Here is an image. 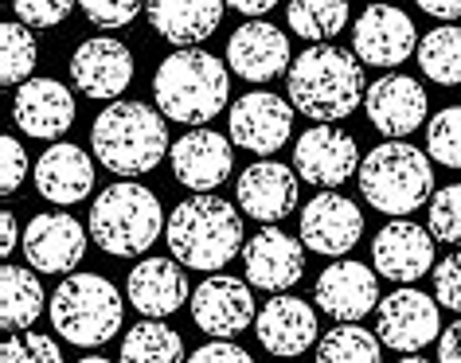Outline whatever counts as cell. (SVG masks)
I'll return each mask as SVG.
<instances>
[{"instance_id":"1","label":"cell","mask_w":461,"mask_h":363,"mask_svg":"<svg viewBox=\"0 0 461 363\" xmlns=\"http://www.w3.org/2000/svg\"><path fill=\"white\" fill-rule=\"evenodd\" d=\"M285 90L297 113L313 118L317 126H337L364 102V71L352 51L332 43H313L285 71Z\"/></svg>"},{"instance_id":"2","label":"cell","mask_w":461,"mask_h":363,"mask_svg":"<svg viewBox=\"0 0 461 363\" xmlns=\"http://www.w3.org/2000/svg\"><path fill=\"white\" fill-rule=\"evenodd\" d=\"M90 149L113 176H145L172 153L165 113L145 106V102H110L95 118L90 129Z\"/></svg>"},{"instance_id":"3","label":"cell","mask_w":461,"mask_h":363,"mask_svg":"<svg viewBox=\"0 0 461 363\" xmlns=\"http://www.w3.org/2000/svg\"><path fill=\"white\" fill-rule=\"evenodd\" d=\"M165 243L172 258L188 270H223L243 243V215L212 191H195L168 215Z\"/></svg>"},{"instance_id":"4","label":"cell","mask_w":461,"mask_h":363,"mask_svg":"<svg viewBox=\"0 0 461 363\" xmlns=\"http://www.w3.org/2000/svg\"><path fill=\"white\" fill-rule=\"evenodd\" d=\"M157 110L168 121L203 129L230 98V75L212 51H172L153 78Z\"/></svg>"},{"instance_id":"5","label":"cell","mask_w":461,"mask_h":363,"mask_svg":"<svg viewBox=\"0 0 461 363\" xmlns=\"http://www.w3.org/2000/svg\"><path fill=\"white\" fill-rule=\"evenodd\" d=\"M168 226L160 199L137 180L110 184L90 208V238L113 258H137L160 238Z\"/></svg>"},{"instance_id":"6","label":"cell","mask_w":461,"mask_h":363,"mask_svg":"<svg viewBox=\"0 0 461 363\" xmlns=\"http://www.w3.org/2000/svg\"><path fill=\"white\" fill-rule=\"evenodd\" d=\"M360 191L375 211L384 215H402L419 211L426 196H434V168L426 161L422 149H414L407 141H387L375 145L360 164Z\"/></svg>"},{"instance_id":"7","label":"cell","mask_w":461,"mask_h":363,"mask_svg":"<svg viewBox=\"0 0 461 363\" xmlns=\"http://www.w3.org/2000/svg\"><path fill=\"white\" fill-rule=\"evenodd\" d=\"M125 301L102 274H67L51 293V324L67 344L98 348L122 328Z\"/></svg>"},{"instance_id":"8","label":"cell","mask_w":461,"mask_h":363,"mask_svg":"<svg viewBox=\"0 0 461 363\" xmlns=\"http://www.w3.org/2000/svg\"><path fill=\"white\" fill-rule=\"evenodd\" d=\"M419 51L414 20L395 4H367L352 28V55L364 66H399Z\"/></svg>"},{"instance_id":"9","label":"cell","mask_w":461,"mask_h":363,"mask_svg":"<svg viewBox=\"0 0 461 363\" xmlns=\"http://www.w3.org/2000/svg\"><path fill=\"white\" fill-rule=\"evenodd\" d=\"M188 305H192V321L200 324V332L215 336V340H230L258 321L255 297H250V281H239L230 274L203 278Z\"/></svg>"},{"instance_id":"10","label":"cell","mask_w":461,"mask_h":363,"mask_svg":"<svg viewBox=\"0 0 461 363\" xmlns=\"http://www.w3.org/2000/svg\"><path fill=\"white\" fill-rule=\"evenodd\" d=\"M294 168L305 184L337 191L344 180L360 173V149L340 126H313L294 145Z\"/></svg>"},{"instance_id":"11","label":"cell","mask_w":461,"mask_h":363,"mask_svg":"<svg viewBox=\"0 0 461 363\" xmlns=\"http://www.w3.org/2000/svg\"><path fill=\"white\" fill-rule=\"evenodd\" d=\"M294 133V102L270 90H250L230 106V141L258 156H274Z\"/></svg>"},{"instance_id":"12","label":"cell","mask_w":461,"mask_h":363,"mask_svg":"<svg viewBox=\"0 0 461 363\" xmlns=\"http://www.w3.org/2000/svg\"><path fill=\"white\" fill-rule=\"evenodd\" d=\"M71 83L83 90V98L118 102L125 86L133 83V55L122 40L95 36L83 40L71 55Z\"/></svg>"},{"instance_id":"13","label":"cell","mask_w":461,"mask_h":363,"mask_svg":"<svg viewBox=\"0 0 461 363\" xmlns=\"http://www.w3.org/2000/svg\"><path fill=\"white\" fill-rule=\"evenodd\" d=\"M364 238V211L340 191H321L302 208V243L313 254L340 258Z\"/></svg>"},{"instance_id":"14","label":"cell","mask_w":461,"mask_h":363,"mask_svg":"<svg viewBox=\"0 0 461 363\" xmlns=\"http://www.w3.org/2000/svg\"><path fill=\"white\" fill-rule=\"evenodd\" d=\"M375 332L379 344L395 348V351H419L430 340L442 336V316H438V301L426 297L419 289H395L391 297L379 301L375 316Z\"/></svg>"},{"instance_id":"15","label":"cell","mask_w":461,"mask_h":363,"mask_svg":"<svg viewBox=\"0 0 461 363\" xmlns=\"http://www.w3.org/2000/svg\"><path fill=\"white\" fill-rule=\"evenodd\" d=\"M86 254V231L75 215L43 211L24 231V258L40 274H71Z\"/></svg>"},{"instance_id":"16","label":"cell","mask_w":461,"mask_h":363,"mask_svg":"<svg viewBox=\"0 0 461 363\" xmlns=\"http://www.w3.org/2000/svg\"><path fill=\"white\" fill-rule=\"evenodd\" d=\"M313 301L321 305V313H329L332 321L356 324L360 316L379 309V278L375 270H367L364 262H332L329 270H321Z\"/></svg>"},{"instance_id":"17","label":"cell","mask_w":461,"mask_h":363,"mask_svg":"<svg viewBox=\"0 0 461 363\" xmlns=\"http://www.w3.org/2000/svg\"><path fill=\"white\" fill-rule=\"evenodd\" d=\"M364 110H367V121L387 141H399L426 121V90L407 75H384L367 86Z\"/></svg>"},{"instance_id":"18","label":"cell","mask_w":461,"mask_h":363,"mask_svg":"<svg viewBox=\"0 0 461 363\" xmlns=\"http://www.w3.org/2000/svg\"><path fill=\"white\" fill-rule=\"evenodd\" d=\"M372 266L375 274L411 286V281L426 278V270L434 266V235L411 219L387 223L372 243Z\"/></svg>"},{"instance_id":"19","label":"cell","mask_w":461,"mask_h":363,"mask_svg":"<svg viewBox=\"0 0 461 363\" xmlns=\"http://www.w3.org/2000/svg\"><path fill=\"white\" fill-rule=\"evenodd\" d=\"M227 63L247 83H270V78H278L282 71L294 66L290 40L270 20H250L227 40Z\"/></svg>"},{"instance_id":"20","label":"cell","mask_w":461,"mask_h":363,"mask_svg":"<svg viewBox=\"0 0 461 363\" xmlns=\"http://www.w3.org/2000/svg\"><path fill=\"white\" fill-rule=\"evenodd\" d=\"M243 266L247 281L267 293H282L305 274V251L297 238H290L278 226H262L255 238H247L243 246Z\"/></svg>"},{"instance_id":"21","label":"cell","mask_w":461,"mask_h":363,"mask_svg":"<svg viewBox=\"0 0 461 363\" xmlns=\"http://www.w3.org/2000/svg\"><path fill=\"white\" fill-rule=\"evenodd\" d=\"M172 161V176L180 180L184 188L192 191H215L235 168V153H230V141L215 129H192L172 145L168 153Z\"/></svg>"},{"instance_id":"22","label":"cell","mask_w":461,"mask_h":363,"mask_svg":"<svg viewBox=\"0 0 461 363\" xmlns=\"http://www.w3.org/2000/svg\"><path fill=\"white\" fill-rule=\"evenodd\" d=\"M255 336L270 356H302L305 348L317 344V313L313 305L294 297V293H278L258 309Z\"/></svg>"},{"instance_id":"23","label":"cell","mask_w":461,"mask_h":363,"mask_svg":"<svg viewBox=\"0 0 461 363\" xmlns=\"http://www.w3.org/2000/svg\"><path fill=\"white\" fill-rule=\"evenodd\" d=\"M239 208L258 223H282L297 208V176L282 161H255L239 173Z\"/></svg>"},{"instance_id":"24","label":"cell","mask_w":461,"mask_h":363,"mask_svg":"<svg viewBox=\"0 0 461 363\" xmlns=\"http://www.w3.org/2000/svg\"><path fill=\"white\" fill-rule=\"evenodd\" d=\"M13 118L28 137L55 141L71 129L75 121V98L71 90L55 78H28L13 98Z\"/></svg>"},{"instance_id":"25","label":"cell","mask_w":461,"mask_h":363,"mask_svg":"<svg viewBox=\"0 0 461 363\" xmlns=\"http://www.w3.org/2000/svg\"><path fill=\"white\" fill-rule=\"evenodd\" d=\"M125 297H130V305L145 321H160V316L176 313L192 297L188 274L180 270L176 258H145V262H137L130 270Z\"/></svg>"},{"instance_id":"26","label":"cell","mask_w":461,"mask_h":363,"mask_svg":"<svg viewBox=\"0 0 461 363\" xmlns=\"http://www.w3.org/2000/svg\"><path fill=\"white\" fill-rule=\"evenodd\" d=\"M227 0H149L145 16L160 40L172 48H195L207 36H215L219 20H223Z\"/></svg>"},{"instance_id":"27","label":"cell","mask_w":461,"mask_h":363,"mask_svg":"<svg viewBox=\"0 0 461 363\" xmlns=\"http://www.w3.org/2000/svg\"><path fill=\"white\" fill-rule=\"evenodd\" d=\"M95 188V161L78 145H48L36 161V191L43 199L59 203H78Z\"/></svg>"},{"instance_id":"28","label":"cell","mask_w":461,"mask_h":363,"mask_svg":"<svg viewBox=\"0 0 461 363\" xmlns=\"http://www.w3.org/2000/svg\"><path fill=\"white\" fill-rule=\"evenodd\" d=\"M43 286L32 270L5 266L0 270V328L16 332V328H32L43 313Z\"/></svg>"},{"instance_id":"29","label":"cell","mask_w":461,"mask_h":363,"mask_svg":"<svg viewBox=\"0 0 461 363\" xmlns=\"http://www.w3.org/2000/svg\"><path fill=\"white\" fill-rule=\"evenodd\" d=\"M118 363H184V340L176 328L160 321H141L125 332Z\"/></svg>"},{"instance_id":"30","label":"cell","mask_w":461,"mask_h":363,"mask_svg":"<svg viewBox=\"0 0 461 363\" xmlns=\"http://www.w3.org/2000/svg\"><path fill=\"white\" fill-rule=\"evenodd\" d=\"M414 55H419V66L430 83L461 86V24H442L426 31Z\"/></svg>"},{"instance_id":"31","label":"cell","mask_w":461,"mask_h":363,"mask_svg":"<svg viewBox=\"0 0 461 363\" xmlns=\"http://www.w3.org/2000/svg\"><path fill=\"white\" fill-rule=\"evenodd\" d=\"M285 20L302 40L325 43L340 36L344 24H348V0H290Z\"/></svg>"},{"instance_id":"32","label":"cell","mask_w":461,"mask_h":363,"mask_svg":"<svg viewBox=\"0 0 461 363\" xmlns=\"http://www.w3.org/2000/svg\"><path fill=\"white\" fill-rule=\"evenodd\" d=\"M36 59H40V48H36L32 28L20 24V20H8V24L0 28V83L24 86L28 75L36 71Z\"/></svg>"},{"instance_id":"33","label":"cell","mask_w":461,"mask_h":363,"mask_svg":"<svg viewBox=\"0 0 461 363\" xmlns=\"http://www.w3.org/2000/svg\"><path fill=\"white\" fill-rule=\"evenodd\" d=\"M317 363H379V336L364 324H337L317 340Z\"/></svg>"},{"instance_id":"34","label":"cell","mask_w":461,"mask_h":363,"mask_svg":"<svg viewBox=\"0 0 461 363\" xmlns=\"http://www.w3.org/2000/svg\"><path fill=\"white\" fill-rule=\"evenodd\" d=\"M426 153L446 168H461V106H446L426 126Z\"/></svg>"},{"instance_id":"35","label":"cell","mask_w":461,"mask_h":363,"mask_svg":"<svg viewBox=\"0 0 461 363\" xmlns=\"http://www.w3.org/2000/svg\"><path fill=\"white\" fill-rule=\"evenodd\" d=\"M430 235L434 243H449V246H461V184H449V188H438L434 199H430Z\"/></svg>"},{"instance_id":"36","label":"cell","mask_w":461,"mask_h":363,"mask_svg":"<svg viewBox=\"0 0 461 363\" xmlns=\"http://www.w3.org/2000/svg\"><path fill=\"white\" fill-rule=\"evenodd\" d=\"M0 363H63V351L43 332H13L0 348Z\"/></svg>"},{"instance_id":"37","label":"cell","mask_w":461,"mask_h":363,"mask_svg":"<svg viewBox=\"0 0 461 363\" xmlns=\"http://www.w3.org/2000/svg\"><path fill=\"white\" fill-rule=\"evenodd\" d=\"M141 4H149V0H78V8L86 13V20L98 24V28L133 24L137 13H141Z\"/></svg>"},{"instance_id":"38","label":"cell","mask_w":461,"mask_h":363,"mask_svg":"<svg viewBox=\"0 0 461 363\" xmlns=\"http://www.w3.org/2000/svg\"><path fill=\"white\" fill-rule=\"evenodd\" d=\"M78 0H13V13L28 28H55L71 16Z\"/></svg>"},{"instance_id":"39","label":"cell","mask_w":461,"mask_h":363,"mask_svg":"<svg viewBox=\"0 0 461 363\" xmlns=\"http://www.w3.org/2000/svg\"><path fill=\"white\" fill-rule=\"evenodd\" d=\"M434 301L461 313V251L434 266Z\"/></svg>"},{"instance_id":"40","label":"cell","mask_w":461,"mask_h":363,"mask_svg":"<svg viewBox=\"0 0 461 363\" xmlns=\"http://www.w3.org/2000/svg\"><path fill=\"white\" fill-rule=\"evenodd\" d=\"M28 176V153L16 137H0V191L13 196Z\"/></svg>"},{"instance_id":"41","label":"cell","mask_w":461,"mask_h":363,"mask_svg":"<svg viewBox=\"0 0 461 363\" xmlns=\"http://www.w3.org/2000/svg\"><path fill=\"white\" fill-rule=\"evenodd\" d=\"M188 363H255V359H250V351L230 344V340H212V344L195 348L188 356Z\"/></svg>"},{"instance_id":"42","label":"cell","mask_w":461,"mask_h":363,"mask_svg":"<svg viewBox=\"0 0 461 363\" xmlns=\"http://www.w3.org/2000/svg\"><path fill=\"white\" fill-rule=\"evenodd\" d=\"M438 363H461V316L438 336Z\"/></svg>"},{"instance_id":"43","label":"cell","mask_w":461,"mask_h":363,"mask_svg":"<svg viewBox=\"0 0 461 363\" xmlns=\"http://www.w3.org/2000/svg\"><path fill=\"white\" fill-rule=\"evenodd\" d=\"M419 8L426 16H438V20H457L461 16V0H419Z\"/></svg>"},{"instance_id":"44","label":"cell","mask_w":461,"mask_h":363,"mask_svg":"<svg viewBox=\"0 0 461 363\" xmlns=\"http://www.w3.org/2000/svg\"><path fill=\"white\" fill-rule=\"evenodd\" d=\"M227 4L235 8V13H243V16H267L278 0H227Z\"/></svg>"},{"instance_id":"45","label":"cell","mask_w":461,"mask_h":363,"mask_svg":"<svg viewBox=\"0 0 461 363\" xmlns=\"http://www.w3.org/2000/svg\"><path fill=\"white\" fill-rule=\"evenodd\" d=\"M0 235H5V238H0V251L13 254V251H16V215H13V211L0 215Z\"/></svg>"},{"instance_id":"46","label":"cell","mask_w":461,"mask_h":363,"mask_svg":"<svg viewBox=\"0 0 461 363\" xmlns=\"http://www.w3.org/2000/svg\"><path fill=\"white\" fill-rule=\"evenodd\" d=\"M78 363H113V359H102V356H86V359H78Z\"/></svg>"},{"instance_id":"47","label":"cell","mask_w":461,"mask_h":363,"mask_svg":"<svg viewBox=\"0 0 461 363\" xmlns=\"http://www.w3.org/2000/svg\"><path fill=\"white\" fill-rule=\"evenodd\" d=\"M395 363H426V359H419V356H407V359H395Z\"/></svg>"},{"instance_id":"48","label":"cell","mask_w":461,"mask_h":363,"mask_svg":"<svg viewBox=\"0 0 461 363\" xmlns=\"http://www.w3.org/2000/svg\"><path fill=\"white\" fill-rule=\"evenodd\" d=\"M372 4H379V0H372Z\"/></svg>"}]
</instances>
